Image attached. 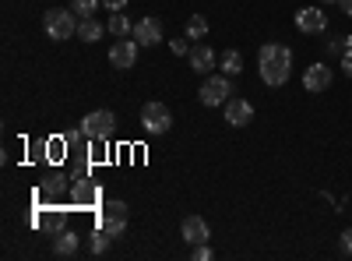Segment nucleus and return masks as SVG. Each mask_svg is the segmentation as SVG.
<instances>
[{"instance_id": "obj_1", "label": "nucleus", "mask_w": 352, "mask_h": 261, "mask_svg": "<svg viewBox=\"0 0 352 261\" xmlns=\"http://www.w3.org/2000/svg\"><path fill=\"white\" fill-rule=\"evenodd\" d=\"M257 71H261V81L272 85V89L285 85L292 74V50L282 43H264L257 53Z\"/></svg>"}, {"instance_id": "obj_2", "label": "nucleus", "mask_w": 352, "mask_h": 261, "mask_svg": "<svg viewBox=\"0 0 352 261\" xmlns=\"http://www.w3.org/2000/svg\"><path fill=\"white\" fill-rule=\"evenodd\" d=\"M43 28H46V36H50L53 43H64V39L78 36V18H74V11L53 8V11H46V18H43Z\"/></svg>"}, {"instance_id": "obj_3", "label": "nucleus", "mask_w": 352, "mask_h": 261, "mask_svg": "<svg viewBox=\"0 0 352 261\" xmlns=\"http://www.w3.org/2000/svg\"><path fill=\"white\" fill-rule=\"evenodd\" d=\"M197 99L204 106H226L232 99V81L229 74H212V78H204V85L197 89Z\"/></svg>"}, {"instance_id": "obj_4", "label": "nucleus", "mask_w": 352, "mask_h": 261, "mask_svg": "<svg viewBox=\"0 0 352 261\" xmlns=\"http://www.w3.org/2000/svg\"><path fill=\"white\" fill-rule=\"evenodd\" d=\"M113 131H116L113 109H92V113L81 121V134L92 138V141H106V138H113Z\"/></svg>"}, {"instance_id": "obj_5", "label": "nucleus", "mask_w": 352, "mask_h": 261, "mask_svg": "<svg viewBox=\"0 0 352 261\" xmlns=\"http://www.w3.org/2000/svg\"><path fill=\"white\" fill-rule=\"evenodd\" d=\"M127 222H131V209L124 205V201H106V205L99 209V226L109 237H120L127 229Z\"/></svg>"}, {"instance_id": "obj_6", "label": "nucleus", "mask_w": 352, "mask_h": 261, "mask_svg": "<svg viewBox=\"0 0 352 261\" xmlns=\"http://www.w3.org/2000/svg\"><path fill=\"white\" fill-rule=\"evenodd\" d=\"M141 124H144V131H148V134H166L173 127V113L162 103H144L141 106Z\"/></svg>"}, {"instance_id": "obj_7", "label": "nucleus", "mask_w": 352, "mask_h": 261, "mask_svg": "<svg viewBox=\"0 0 352 261\" xmlns=\"http://www.w3.org/2000/svg\"><path fill=\"white\" fill-rule=\"evenodd\" d=\"M138 39H120V43H113L109 46V64L116 67V71H131L134 64H138Z\"/></svg>"}, {"instance_id": "obj_8", "label": "nucleus", "mask_w": 352, "mask_h": 261, "mask_svg": "<svg viewBox=\"0 0 352 261\" xmlns=\"http://www.w3.org/2000/svg\"><path fill=\"white\" fill-rule=\"evenodd\" d=\"M331 81H335V71H331L328 64H314V67H307V74H303V89L317 96V92H328Z\"/></svg>"}, {"instance_id": "obj_9", "label": "nucleus", "mask_w": 352, "mask_h": 261, "mask_svg": "<svg viewBox=\"0 0 352 261\" xmlns=\"http://www.w3.org/2000/svg\"><path fill=\"white\" fill-rule=\"evenodd\" d=\"M254 121V103L250 99H229L226 103V124L229 127H247Z\"/></svg>"}, {"instance_id": "obj_10", "label": "nucleus", "mask_w": 352, "mask_h": 261, "mask_svg": "<svg viewBox=\"0 0 352 261\" xmlns=\"http://www.w3.org/2000/svg\"><path fill=\"white\" fill-rule=\"evenodd\" d=\"M134 39H138V46H159L162 43V21L159 18H141L134 25Z\"/></svg>"}, {"instance_id": "obj_11", "label": "nucleus", "mask_w": 352, "mask_h": 261, "mask_svg": "<svg viewBox=\"0 0 352 261\" xmlns=\"http://www.w3.org/2000/svg\"><path fill=\"white\" fill-rule=\"evenodd\" d=\"M296 28H300V32H324V28H328V14L320 8H300L296 11Z\"/></svg>"}, {"instance_id": "obj_12", "label": "nucleus", "mask_w": 352, "mask_h": 261, "mask_svg": "<svg viewBox=\"0 0 352 261\" xmlns=\"http://www.w3.org/2000/svg\"><path fill=\"white\" fill-rule=\"evenodd\" d=\"M190 71H197V74H208L215 64H219V56H215V50L212 46H204V43H197V46H190Z\"/></svg>"}, {"instance_id": "obj_13", "label": "nucleus", "mask_w": 352, "mask_h": 261, "mask_svg": "<svg viewBox=\"0 0 352 261\" xmlns=\"http://www.w3.org/2000/svg\"><path fill=\"white\" fill-rule=\"evenodd\" d=\"M180 233H184V240L194 247V244H208V222H204L201 216H187L184 219V226H180Z\"/></svg>"}, {"instance_id": "obj_14", "label": "nucleus", "mask_w": 352, "mask_h": 261, "mask_svg": "<svg viewBox=\"0 0 352 261\" xmlns=\"http://www.w3.org/2000/svg\"><path fill=\"white\" fill-rule=\"evenodd\" d=\"M71 198L78 201V205H96L99 201V191H96V184L85 177V169L74 177V187H71Z\"/></svg>"}, {"instance_id": "obj_15", "label": "nucleus", "mask_w": 352, "mask_h": 261, "mask_svg": "<svg viewBox=\"0 0 352 261\" xmlns=\"http://www.w3.org/2000/svg\"><path fill=\"white\" fill-rule=\"evenodd\" d=\"M78 254V233H71V229H60L53 240V258H74Z\"/></svg>"}, {"instance_id": "obj_16", "label": "nucleus", "mask_w": 352, "mask_h": 261, "mask_svg": "<svg viewBox=\"0 0 352 261\" xmlns=\"http://www.w3.org/2000/svg\"><path fill=\"white\" fill-rule=\"evenodd\" d=\"M102 32H106V28H102V21H96V18H81V21H78V39H81V43H99Z\"/></svg>"}, {"instance_id": "obj_17", "label": "nucleus", "mask_w": 352, "mask_h": 261, "mask_svg": "<svg viewBox=\"0 0 352 261\" xmlns=\"http://www.w3.org/2000/svg\"><path fill=\"white\" fill-rule=\"evenodd\" d=\"M36 222H39L43 229H50L53 237L60 233V229H67V216H64V212H39V216H36Z\"/></svg>"}, {"instance_id": "obj_18", "label": "nucleus", "mask_w": 352, "mask_h": 261, "mask_svg": "<svg viewBox=\"0 0 352 261\" xmlns=\"http://www.w3.org/2000/svg\"><path fill=\"white\" fill-rule=\"evenodd\" d=\"M106 28H109L113 36H120V39L134 36V25H131V18H127V14H120V11H113V18L106 21Z\"/></svg>"}, {"instance_id": "obj_19", "label": "nucleus", "mask_w": 352, "mask_h": 261, "mask_svg": "<svg viewBox=\"0 0 352 261\" xmlns=\"http://www.w3.org/2000/svg\"><path fill=\"white\" fill-rule=\"evenodd\" d=\"M349 50H352V36H349V32H335V36L328 39V53H331V56H338V61H342V56H345Z\"/></svg>"}, {"instance_id": "obj_20", "label": "nucleus", "mask_w": 352, "mask_h": 261, "mask_svg": "<svg viewBox=\"0 0 352 261\" xmlns=\"http://www.w3.org/2000/svg\"><path fill=\"white\" fill-rule=\"evenodd\" d=\"M243 71V56H240V50H226L222 53V74H240Z\"/></svg>"}, {"instance_id": "obj_21", "label": "nucleus", "mask_w": 352, "mask_h": 261, "mask_svg": "<svg viewBox=\"0 0 352 261\" xmlns=\"http://www.w3.org/2000/svg\"><path fill=\"white\" fill-rule=\"evenodd\" d=\"M187 36L190 39H204V36H208V18H204V14H190L187 18Z\"/></svg>"}, {"instance_id": "obj_22", "label": "nucleus", "mask_w": 352, "mask_h": 261, "mask_svg": "<svg viewBox=\"0 0 352 261\" xmlns=\"http://www.w3.org/2000/svg\"><path fill=\"white\" fill-rule=\"evenodd\" d=\"M99 4H102V0H71V8L78 11V18H96Z\"/></svg>"}, {"instance_id": "obj_23", "label": "nucleus", "mask_w": 352, "mask_h": 261, "mask_svg": "<svg viewBox=\"0 0 352 261\" xmlns=\"http://www.w3.org/2000/svg\"><path fill=\"white\" fill-rule=\"evenodd\" d=\"M109 240H113V237H109V233H106V229L99 226V229H96V233H92V237H88V247H92V254H102V251L109 247Z\"/></svg>"}, {"instance_id": "obj_24", "label": "nucleus", "mask_w": 352, "mask_h": 261, "mask_svg": "<svg viewBox=\"0 0 352 261\" xmlns=\"http://www.w3.org/2000/svg\"><path fill=\"white\" fill-rule=\"evenodd\" d=\"M169 50L176 53V56H187L190 50H187V39H169Z\"/></svg>"}, {"instance_id": "obj_25", "label": "nucleus", "mask_w": 352, "mask_h": 261, "mask_svg": "<svg viewBox=\"0 0 352 261\" xmlns=\"http://www.w3.org/2000/svg\"><path fill=\"white\" fill-rule=\"evenodd\" d=\"M190 254H194L197 261H208V258H212V247H208V244H194V251H190Z\"/></svg>"}, {"instance_id": "obj_26", "label": "nucleus", "mask_w": 352, "mask_h": 261, "mask_svg": "<svg viewBox=\"0 0 352 261\" xmlns=\"http://www.w3.org/2000/svg\"><path fill=\"white\" fill-rule=\"evenodd\" d=\"M60 191H64V180H60V177H53V180L43 187V194H60Z\"/></svg>"}, {"instance_id": "obj_27", "label": "nucleus", "mask_w": 352, "mask_h": 261, "mask_svg": "<svg viewBox=\"0 0 352 261\" xmlns=\"http://www.w3.org/2000/svg\"><path fill=\"white\" fill-rule=\"evenodd\" d=\"M102 4H106V11H124L127 0H102Z\"/></svg>"}, {"instance_id": "obj_28", "label": "nucleus", "mask_w": 352, "mask_h": 261, "mask_svg": "<svg viewBox=\"0 0 352 261\" xmlns=\"http://www.w3.org/2000/svg\"><path fill=\"white\" fill-rule=\"evenodd\" d=\"M342 251L352 254V229H345V233H342Z\"/></svg>"}, {"instance_id": "obj_29", "label": "nucleus", "mask_w": 352, "mask_h": 261, "mask_svg": "<svg viewBox=\"0 0 352 261\" xmlns=\"http://www.w3.org/2000/svg\"><path fill=\"white\" fill-rule=\"evenodd\" d=\"M342 71H345V74H349V78H352V50H349V53H345V56H342Z\"/></svg>"}, {"instance_id": "obj_30", "label": "nucleus", "mask_w": 352, "mask_h": 261, "mask_svg": "<svg viewBox=\"0 0 352 261\" xmlns=\"http://www.w3.org/2000/svg\"><path fill=\"white\" fill-rule=\"evenodd\" d=\"M338 8H342V11H345V14L352 18V0H338Z\"/></svg>"}, {"instance_id": "obj_31", "label": "nucleus", "mask_w": 352, "mask_h": 261, "mask_svg": "<svg viewBox=\"0 0 352 261\" xmlns=\"http://www.w3.org/2000/svg\"><path fill=\"white\" fill-rule=\"evenodd\" d=\"M320 4H338V0H320Z\"/></svg>"}]
</instances>
